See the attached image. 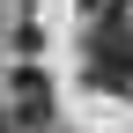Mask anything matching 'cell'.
Masks as SVG:
<instances>
[{
	"label": "cell",
	"instance_id": "obj_1",
	"mask_svg": "<svg viewBox=\"0 0 133 133\" xmlns=\"http://www.w3.org/2000/svg\"><path fill=\"white\" fill-rule=\"evenodd\" d=\"M96 89H133V22L126 8H104V22L89 30V52H81Z\"/></svg>",
	"mask_w": 133,
	"mask_h": 133
},
{
	"label": "cell",
	"instance_id": "obj_2",
	"mask_svg": "<svg viewBox=\"0 0 133 133\" xmlns=\"http://www.w3.org/2000/svg\"><path fill=\"white\" fill-rule=\"evenodd\" d=\"M15 89H22L15 104H22V118H30V126H44V118H52V96H44V74H30V66H22V74H15Z\"/></svg>",
	"mask_w": 133,
	"mask_h": 133
},
{
	"label": "cell",
	"instance_id": "obj_3",
	"mask_svg": "<svg viewBox=\"0 0 133 133\" xmlns=\"http://www.w3.org/2000/svg\"><path fill=\"white\" fill-rule=\"evenodd\" d=\"M96 8H126V0H96Z\"/></svg>",
	"mask_w": 133,
	"mask_h": 133
},
{
	"label": "cell",
	"instance_id": "obj_4",
	"mask_svg": "<svg viewBox=\"0 0 133 133\" xmlns=\"http://www.w3.org/2000/svg\"><path fill=\"white\" fill-rule=\"evenodd\" d=\"M0 133H8V126H0Z\"/></svg>",
	"mask_w": 133,
	"mask_h": 133
}]
</instances>
